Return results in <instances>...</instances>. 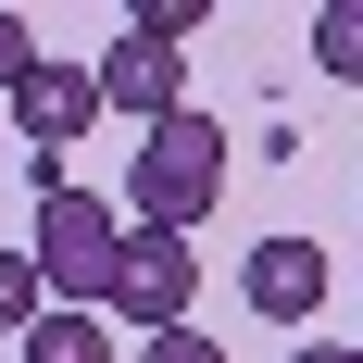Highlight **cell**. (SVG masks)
Returning <instances> with one entry per match:
<instances>
[{"instance_id": "cell-7", "label": "cell", "mask_w": 363, "mask_h": 363, "mask_svg": "<svg viewBox=\"0 0 363 363\" xmlns=\"http://www.w3.org/2000/svg\"><path fill=\"white\" fill-rule=\"evenodd\" d=\"M13 351H26V363H113V326H101V313H38Z\"/></svg>"}, {"instance_id": "cell-11", "label": "cell", "mask_w": 363, "mask_h": 363, "mask_svg": "<svg viewBox=\"0 0 363 363\" xmlns=\"http://www.w3.org/2000/svg\"><path fill=\"white\" fill-rule=\"evenodd\" d=\"M38 63H50V50H38V26H26V13H0V101H13Z\"/></svg>"}, {"instance_id": "cell-12", "label": "cell", "mask_w": 363, "mask_h": 363, "mask_svg": "<svg viewBox=\"0 0 363 363\" xmlns=\"http://www.w3.org/2000/svg\"><path fill=\"white\" fill-rule=\"evenodd\" d=\"M138 363H225V351H213L201 326H163V338H138Z\"/></svg>"}, {"instance_id": "cell-6", "label": "cell", "mask_w": 363, "mask_h": 363, "mask_svg": "<svg viewBox=\"0 0 363 363\" xmlns=\"http://www.w3.org/2000/svg\"><path fill=\"white\" fill-rule=\"evenodd\" d=\"M238 301H251L263 326H313V301H326V251L313 238H263L238 263Z\"/></svg>"}, {"instance_id": "cell-10", "label": "cell", "mask_w": 363, "mask_h": 363, "mask_svg": "<svg viewBox=\"0 0 363 363\" xmlns=\"http://www.w3.org/2000/svg\"><path fill=\"white\" fill-rule=\"evenodd\" d=\"M125 26H138V38H163V50H176V38H201V26H213V0H150V13H125Z\"/></svg>"}, {"instance_id": "cell-8", "label": "cell", "mask_w": 363, "mask_h": 363, "mask_svg": "<svg viewBox=\"0 0 363 363\" xmlns=\"http://www.w3.org/2000/svg\"><path fill=\"white\" fill-rule=\"evenodd\" d=\"M313 63H326L338 88L363 75V0H326V13H313Z\"/></svg>"}, {"instance_id": "cell-9", "label": "cell", "mask_w": 363, "mask_h": 363, "mask_svg": "<svg viewBox=\"0 0 363 363\" xmlns=\"http://www.w3.org/2000/svg\"><path fill=\"white\" fill-rule=\"evenodd\" d=\"M38 289H50V276H38V251H0V338L38 326Z\"/></svg>"}, {"instance_id": "cell-2", "label": "cell", "mask_w": 363, "mask_h": 363, "mask_svg": "<svg viewBox=\"0 0 363 363\" xmlns=\"http://www.w3.org/2000/svg\"><path fill=\"white\" fill-rule=\"evenodd\" d=\"M38 276L63 289V313L113 301V276H125V213H113L101 188H50V201H38Z\"/></svg>"}, {"instance_id": "cell-13", "label": "cell", "mask_w": 363, "mask_h": 363, "mask_svg": "<svg viewBox=\"0 0 363 363\" xmlns=\"http://www.w3.org/2000/svg\"><path fill=\"white\" fill-rule=\"evenodd\" d=\"M289 363H363V351H289Z\"/></svg>"}, {"instance_id": "cell-5", "label": "cell", "mask_w": 363, "mask_h": 363, "mask_svg": "<svg viewBox=\"0 0 363 363\" xmlns=\"http://www.w3.org/2000/svg\"><path fill=\"white\" fill-rule=\"evenodd\" d=\"M101 113H138V125H176V113H188V63L163 50V38H138V26H125V38L101 50Z\"/></svg>"}, {"instance_id": "cell-1", "label": "cell", "mask_w": 363, "mask_h": 363, "mask_svg": "<svg viewBox=\"0 0 363 363\" xmlns=\"http://www.w3.org/2000/svg\"><path fill=\"white\" fill-rule=\"evenodd\" d=\"M125 201H138V225H163V238H188V225L225 201V125L213 113H176V125H138V163H125Z\"/></svg>"}, {"instance_id": "cell-4", "label": "cell", "mask_w": 363, "mask_h": 363, "mask_svg": "<svg viewBox=\"0 0 363 363\" xmlns=\"http://www.w3.org/2000/svg\"><path fill=\"white\" fill-rule=\"evenodd\" d=\"M13 125H26V163H63L88 125H101V63H38L13 88Z\"/></svg>"}, {"instance_id": "cell-3", "label": "cell", "mask_w": 363, "mask_h": 363, "mask_svg": "<svg viewBox=\"0 0 363 363\" xmlns=\"http://www.w3.org/2000/svg\"><path fill=\"white\" fill-rule=\"evenodd\" d=\"M188 301H201V251L163 238V225H125V276H113L101 313H125L138 338H163V326H188Z\"/></svg>"}]
</instances>
